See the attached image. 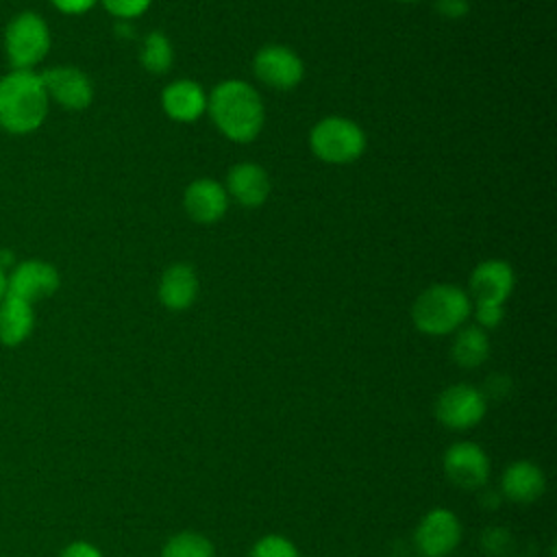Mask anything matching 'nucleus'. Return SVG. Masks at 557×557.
Listing matches in <instances>:
<instances>
[{
  "instance_id": "nucleus-1",
  "label": "nucleus",
  "mask_w": 557,
  "mask_h": 557,
  "mask_svg": "<svg viewBox=\"0 0 557 557\" xmlns=\"http://www.w3.org/2000/svg\"><path fill=\"white\" fill-rule=\"evenodd\" d=\"M207 113L215 128L235 144L257 139L265 124V107L259 91L242 78L218 83L207 94Z\"/></svg>"
},
{
  "instance_id": "nucleus-2",
  "label": "nucleus",
  "mask_w": 557,
  "mask_h": 557,
  "mask_svg": "<svg viewBox=\"0 0 557 557\" xmlns=\"http://www.w3.org/2000/svg\"><path fill=\"white\" fill-rule=\"evenodd\" d=\"M50 98L37 70H9L0 76V128L9 135H30L48 117Z\"/></svg>"
},
{
  "instance_id": "nucleus-3",
  "label": "nucleus",
  "mask_w": 557,
  "mask_h": 557,
  "mask_svg": "<svg viewBox=\"0 0 557 557\" xmlns=\"http://www.w3.org/2000/svg\"><path fill=\"white\" fill-rule=\"evenodd\" d=\"M472 313L468 292L453 283H433L411 305L413 326L431 337L450 335L461 329Z\"/></svg>"
},
{
  "instance_id": "nucleus-4",
  "label": "nucleus",
  "mask_w": 557,
  "mask_h": 557,
  "mask_svg": "<svg viewBox=\"0 0 557 557\" xmlns=\"http://www.w3.org/2000/svg\"><path fill=\"white\" fill-rule=\"evenodd\" d=\"M52 48V33L44 15L24 9L2 30V50L11 70H35Z\"/></svg>"
},
{
  "instance_id": "nucleus-5",
  "label": "nucleus",
  "mask_w": 557,
  "mask_h": 557,
  "mask_svg": "<svg viewBox=\"0 0 557 557\" xmlns=\"http://www.w3.org/2000/svg\"><path fill=\"white\" fill-rule=\"evenodd\" d=\"M366 144L363 128L344 115H326L309 131L311 152L329 165H348L357 161L366 152Z\"/></svg>"
},
{
  "instance_id": "nucleus-6",
  "label": "nucleus",
  "mask_w": 557,
  "mask_h": 557,
  "mask_svg": "<svg viewBox=\"0 0 557 557\" xmlns=\"http://www.w3.org/2000/svg\"><path fill=\"white\" fill-rule=\"evenodd\" d=\"M435 418L450 431H468L476 426L487 411L483 392L470 383H453L435 398Z\"/></svg>"
},
{
  "instance_id": "nucleus-7",
  "label": "nucleus",
  "mask_w": 557,
  "mask_h": 557,
  "mask_svg": "<svg viewBox=\"0 0 557 557\" xmlns=\"http://www.w3.org/2000/svg\"><path fill=\"white\" fill-rule=\"evenodd\" d=\"M461 522L446 507L429 509L413 529V544L422 557H450L461 544Z\"/></svg>"
},
{
  "instance_id": "nucleus-8",
  "label": "nucleus",
  "mask_w": 557,
  "mask_h": 557,
  "mask_svg": "<svg viewBox=\"0 0 557 557\" xmlns=\"http://www.w3.org/2000/svg\"><path fill=\"white\" fill-rule=\"evenodd\" d=\"M442 470L448 483H453L457 490L476 492L487 485L492 463L487 453L476 442L461 440L446 448L442 457Z\"/></svg>"
},
{
  "instance_id": "nucleus-9",
  "label": "nucleus",
  "mask_w": 557,
  "mask_h": 557,
  "mask_svg": "<svg viewBox=\"0 0 557 557\" xmlns=\"http://www.w3.org/2000/svg\"><path fill=\"white\" fill-rule=\"evenodd\" d=\"M255 76L270 89L289 91L305 78V63L300 54L283 44H268L252 57Z\"/></svg>"
},
{
  "instance_id": "nucleus-10",
  "label": "nucleus",
  "mask_w": 557,
  "mask_h": 557,
  "mask_svg": "<svg viewBox=\"0 0 557 557\" xmlns=\"http://www.w3.org/2000/svg\"><path fill=\"white\" fill-rule=\"evenodd\" d=\"M39 76L50 102L67 111H83L94 102V83L81 67L52 65L39 72Z\"/></svg>"
},
{
  "instance_id": "nucleus-11",
  "label": "nucleus",
  "mask_w": 557,
  "mask_h": 557,
  "mask_svg": "<svg viewBox=\"0 0 557 557\" xmlns=\"http://www.w3.org/2000/svg\"><path fill=\"white\" fill-rule=\"evenodd\" d=\"M61 287V274L57 265L44 259H26L13 263L7 272V294L17 296L30 305L50 298Z\"/></svg>"
},
{
  "instance_id": "nucleus-12",
  "label": "nucleus",
  "mask_w": 557,
  "mask_h": 557,
  "mask_svg": "<svg viewBox=\"0 0 557 557\" xmlns=\"http://www.w3.org/2000/svg\"><path fill=\"white\" fill-rule=\"evenodd\" d=\"M516 287V274L505 259H485L474 265L468 278V296L472 302L505 305Z\"/></svg>"
},
{
  "instance_id": "nucleus-13",
  "label": "nucleus",
  "mask_w": 557,
  "mask_h": 557,
  "mask_svg": "<svg viewBox=\"0 0 557 557\" xmlns=\"http://www.w3.org/2000/svg\"><path fill=\"white\" fill-rule=\"evenodd\" d=\"M231 200L224 185L202 176L191 181L183 191V209L198 224H215L224 218Z\"/></svg>"
},
{
  "instance_id": "nucleus-14",
  "label": "nucleus",
  "mask_w": 557,
  "mask_h": 557,
  "mask_svg": "<svg viewBox=\"0 0 557 557\" xmlns=\"http://www.w3.org/2000/svg\"><path fill=\"white\" fill-rule=\"evenodd\" d=\"M222 185L228 194V200H235L246 209L261 207L270 196V176L255 161H239L231 165Z\"/></svg>"
},
{
  "instance_id": "nucleus-15",
  "label": "nucleus",
  "mask_w": 557,
  "mask_h": 557,
  "mask_svg": "<svg viewBox=\"0 0 557 557\" xmlns=\"http://www.w3.org/2000/svg\"><path fill=\"white\" fill-rule=\"evenodd\" d=\"M498 490L505 500L516 505H531L544 496L546 474L535 461L518 459L503 470Z\"/></svg>"
},
{
  "instance_id": "nucleus-16",
  "label": "nucleus",
  "mask_w": 557,
  "mask_h": 557,
  "mask_svg": "<svg viewBox=\"0 0 557 557\" xmlns=\"http://www.w3.org/2000/svg\"><path fill=\"white\" fill-rule=\"evenodd\" d=\"M163 113L181 124H191L207 113V91L191 78H176L161 91Z\"/></svg>"
},
{
  "instance_id": "nucleus-17",
  "label": "nucleus",
  "mask_w": 557,
  "mask_h": 557,
  "mask_svg": "<svg viewBox=\"0 0 557 557\" xmlns=\"http://www.w3.org/2000/svg\"><path fill=\"white\" fill-rule=\"evenodd\" d=\"M198 276L189 263L176 261L161 272L157 296L168 311H185L198 298Z\"/></svg>"
},
{
  "instance_id": "nucleus-18",
  "label": "nucleus",
  "mask_w": 557,
  "mask_h": 557,
  "mask_svg": "<svg viewBox=\"0 0 557 557\" xmlns=\"http://www.w3.org/2000/svg\"><path fill=\"white\" fill-rule=\"evenodd\" d=\"M35 329V309L30 302L4 294L0 300V344L15 348L24 344Z\"/></svg>"
},
{
  "instance_id": "nucleus-19",
  "label": "nucleus",
  "mask_w": 557,
  "mask_h": 557,
  "mask_svg": "<svg viewBox=\"0 0 557 557\" xmlns=\"http://www.w3.org/2000/svg\"><path fill=\"white\" fill-rule=\"evenodd\" d=\"M450 357L463 370H474L483 366L490 357L487 333L476 324H463L461 329L455 331V337L450 344Z\"/></svg>"
},
{
  "instance_id": "nucleus-20",
  "label": "nucleus",
  "mask_w": 557,
  "mask_h": 557,
  "mask_svg": "<svg viewBox=\"0 0 557 557\" xmlns=\"http://www.w3.org/2000/svg\"><path fill=\"white\" fill-rule=\"evenodd\" d=\"M139 63L146 72H150L154 76H161V74L170 72V67L174 63V48H172L170 37L161 30L148 33L141 41Z\"/></svg>"
},
{
  "instance_id": "nucleus-21",
  "label": "nucleus",
  "mask_w": 557,
  "mask_h": 557,
  "mask_svg": "<svg viewBox=\"0 0 557 557\" xmlns=\"http://www.w3.org/2000/svg\"><path fill=\"white\" fill-rule=\"evenodd\" d=\"M161 557H215V546L205 533L178 531L165 540Z\"/></svg>"
},
{
  "instance_id": "nucleus-22",
  "label": "nucleus",
  "mask_w": 557,
  "mask_h": 557,
  "mask_svg": "<svg viewBox=\"0 0 557 557\" xmlns=\"http://www.w3.org/2000/svg\"><path fill=\"white\" fill-rule=\"evenodd\" d=\"M479 544L483 555L487 557H513V548H516V540L511 531L505 527H487L481 533Z\"/></svg>"
},
{
  "instance_id": "nucleus-23",
  "label": "nucleus",
  "mask_w": 557,
  "mask_h": 557,
  "mask_svg": "<svg viewBox=\"0 0 557 557\" xmlns=\"http://www.w3.org/2000/svg\"><path fill=\"white\" fill-rule=\"evenodd\" d=\"M250 557H302V555L289 537L278 533H268L252 544Z\"/></svg>"
},
{
  "instance_id": "nucleus-24",
  "label": "nucleus",
  "mask_w": 557,
  "mask_h": 557,
  "mask_svg": "<svg viewBox=\"0 0 557 557\" xmlns=\"http://www.w3.org/2000/svg\"><path fill=\"white\" fill-rule=\"evenodd\" d=\"M98 2L107 9V13H111L117 20L141 17L152 4V0H98Z\"/></svg>"
},
{
  "instance_id": "nucleus-25",
  "label": "nucleus",
  "mask_w": 557,
  "mask_h": 557,
  "mask_svg": "<svg viewBox=\"0 0 557 557\" xmlns=\"http://www.w3.org/2000/svg\"><path fill=\"white\" fill-rule=\"evenodd\" d=\"M476 320V326H481L483 331L496 329L503 318H505V305H496V302H472V313Z\"/></svg>"
},
{
  "instance_id": "nucleus-26",
  "label": "nucleus",
  "mask_w": 557,
  "mask_h": 557,
  "mask_svg": "<svg viewBox=\"0 0 557 557\" xmlns=\"http://www.w3.org/2000/svg\"><path fill=\"white\" fill-rule=\"evenodd\" d=\"M511 389V381L505 374H492L485 379V387L481 389L485 400H503Z\"/></svg>"
},
{
  "instance_id": "nucleus-27",
  "label": "nucleus",
  "mask_w": 557,
  "mask_h": 557,
  "mask_svg": "<svg viewBox=\"0 0 557 557\" xmlns=\"http://www.w3.org/2000/svg\"><path fill=\"white\" fill-rule=\"evenodd\" d=\"M435 11L446 20H461L470 13L468 0H435Z\"/></svg>"
},
{
  "instance_id": "nucleus-28",
  "label": "nucleus",
  "mask_w": 557,
  "mask_h": 557,
  "mask_svg": "<svg viewBox=\"0 0 557 557\" xmlns=\"http://www.w3.org/2000/svg\"><path fill=\"white\" fill-rule=\"evenodd\" d=\"M48 2L63 15H85L98 4V0H48Z\"/></svg>"
},
{
  "instance_id": "nucleus-29",
  "label": "nucleus",
  "mask_w": 557,
  "mask_h": 557,
  "mask_svg": "<svg viewBox=\"0 0 557 557\" xmlns=\"http://www.w3.org/2000/svg\"><path fill=\"white\" fill-rule=\"evenodd\" d=\"M57 557H102V553L96 544L87 540H74Z\"/></svg>"
},
{
  "instance_id": "nucleus-30",
  "label": "nucleus",
  "mask_w": 557,
  "mask_h": 557,
  "mask_svg": "<svg viewBox=\"0 0 557 557\" xmlns=\"http://www.w3.org/2000/svg\"><path fill=\"white\" fill-rule=\"evenodd\" d=\"M476 492H479V505H481L483 509L494 511V509H498V507H500V503H503V494H500V490H498V487L483 485V487H481V490H476Z\"/></svg>"
},
{
  "instance_id": "nucleus-31",
  "label": "nucleus",
  "mask_w": 557,
  "mask_h": 557,
  "mask_svg": "<svg viewBox=\"0 0 557 557\" xmlns=\"http://www.w3.org/2000/svg\"><path fill=\"white\" fill-rule=\"evenodd\" d=\"M7 294V270L0 265V300L4 298Z\"/></svg>"
},
{
  "instance_id": "nucleus-32",
  "label": "nucleus",
  "mask_w": 557,
  "mask_h": 557,
  "mask_svg": "<svg viewBox=\"0 0 557 557\" xmlns=\"http://www.w3.org/2000/svg\"><path fill=\"white\" fill-rule=\"evenodd\" d=\"M398 2H405V4H411V2H418V0H398Z\"/></svg>"
}]
</instances>
